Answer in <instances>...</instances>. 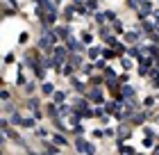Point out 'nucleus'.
<instances>
[{"label":"nucleus","instance_id":"4","mask_svg":"<svg viewBox=\"0 0 159 155\" xmlns=\"http://www.w3.org/2000/svg\"><path fill=\"white\" fill-rule=\"evenodd\" d=\"M55 100H57V103L64 100V94H62V91H57V94H55Z\"/></svg>","mask_w":159,"mask_h":155},{"label":"nucleus","instance_id":"7","mask_svg":"<svg viewBox=\"0 0 159 155\" xmlns=\"http://www.w3.org/2000/svg\"><path fill=\"white\" fill-rule=\"evenodd\" d=\"M155 153H157V155H159V146H157V151H155Z\"/></svg>","mask_w":159,"mask_h":155},{"label":"nucleus","instance_id":"1","mask_svg":"<svg viewBox=\"0 0 159 155\" xmlns=\"http://www.w3.org/2000/svg\"><path fill=\"white\" fill-rule=\"evenodd\" d=\"M78 146L82 148V153H86V155H93V153H96V146H93V144H86L84 139H78Z\"/></svg>","mask_w":159,"mask_h":155},{"label":"nucleus","instance_id":"5","mask_svg":"<svg viewBox=\"0 0 159 155\" xmlns=\"http://www.w3.org/2000/svg\"><path fill=\"white\" fill-rule=\"evenodd\" d=\"M23 125H25V128H30V125H34V121H32V119H25V121H23Z\"/></svg>","mask_w":159,"mask_h":155},{"label":"nucleus","instance_id":"2","mask_svg":"<svg viewBox=\"0 0 159 155\" xmlns=\"http://www.w3.org/2000/svg\"><path fill=\"white\" fill-rule=\"evenodd\" d=\"M68 48H73V50H78L80 46H78V41H73V39H68Z\"/></svg>","mask_w":159,"mask_h":155},{"label":"nucleus","instance_id":"3","mask_svg":"<svg viewBox=\"0 0 159 155\" xmlns=\"http://www.w3.org/2000/svg\"><path fill=\"white\" fill-rule=\"evenodd\" d=\"M55 55H57V62H62V57H64V50H62V48H57V50H55Z\"/></svg>","mask_w":159,"mask_h":155},{"label":"nucleus","instance_id":"6","mask_svg":"<svg viewBox=\"0 0 159 155\" xmlns=\"http://www.w3.org/2000/svg\"><path fill=\"white\" fill-rule=\"evenodd\" d=\"M139 2L141 0H129V7H139Z\"/></svg>","mask_w":159,"mask_h":155}]
</instances>
